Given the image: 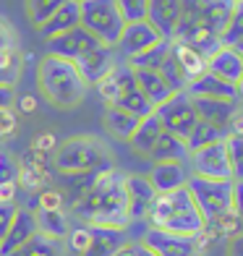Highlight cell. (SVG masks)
Segmentation results:
<instances>
[{"instance_id": "obj_44", "label": "cell", "mask_w": 243, "mask_h": 256, "mask_svg": "<svg viewBox=\"0 0 243 256\" xmlns=\"http://www.w3.org/2000/svg\"><path fill=\"white\" fill-rule=\"evenodd\" d=\"M233 214L243 222V180H233Z\"/></svg>"}, {"instance_id": "obj_38", "label": "cell", "mask_w": 243, "mask_h": 256, "mask_svg": "<svg viewBox=\"0 0 243 256\" xmlns=\"http://www.w3.org/2000/svg\"><path fill=\"white\" fill-rule=\"evenodd\" d=\"M225 149L230 162V176H233V180H243V138L225 136Z\"/></svg>"}, {"instance_id": "obj_16", "label": "cell", "mask_w": 243, "mask_h": 256, "mask_svg": "<svg viewBox=\"0 0 243 256\" xmlns=\"http://www.w3.org/2000/svg\"><path fill=\"white\" fill-rule=\"evenodd\" d=\"M191 178V168L188 162H154L152 172H149V180H152L157 194H168L183 188Z\"/></svg>"}, {"instance_id": "obj_51", "label": "cell", "mask_w": 243, "mask_h": 256, "mask_svg": "<svg viewBox=\"0 0 243 256\" xmlns=\"http://www.w3.org/2000/svg\"><path fill=\"white\" fill-rule=\"evenodd\" d=\"M238 104H240V108H243V100H240V102H238Z\"/></svg>"}, {"instance_id": "obj_1", "label": "cell", "mask_w": 243, "mask_h": 256, "mask_svg": "<svg viewBox=\"0 0 243 256\" xmlns=\"http://www.w3.org/2000/svg\"><path fill=\"white\" fill-rule=\"evenodd\" d=\"M74 212L86 225L100 228H128V214H126V191H123V176L118 170H105L89 183V188L74 202Z\"/></svg>"}, {"instance_id": "obj_4", "label": "cell", "mask_w": 243, "mask_h": 256, "mask_svg": "<svg viewBox=\"0 0 243 256\" xmlns=\"http://www.w3.org/2000/svg\"><path fill=\"white\" fill-rule=\"evenodd\" d=\"M55 168L68 178L112 170V154L97 136H71L55 146Z\"/></svg>"}, {"instance_id": "obj_19", "label": "cell", "mask_w": 243, "mask_h": 256, "mask_svg": "<svg viewBox=\"0 0 243 256\" xmlns=\"http://www.w3.org/2000/svg\"><path fill=\"white\" fill-rule=\"evenodd\" d=\"M180 8H183V0H149L146 21L165 40H172L176 26H178V21H180Z\"/></svg>"}, {"instance_id": "obj_28", "label": "cell", "mask_w": 243, "mask_h": 256, "mask_svg": "<svg viewBox=\"0 0 243 256\" xmlns=\"http://www.w3.org/2000/svg\"><path fill=\"white\" fill-rule=\"evenodd\" d=\"M170 48H172V42L170 40H160L157 44H152L149 50L144 52H138L134 58H128V63L134 71H160V66L168 60V55H170Z\"/></svg>"}, {"instance_id": "obj_35", "label": "cell", "mask_w": 243, "mask_h": 256, "mask_svg": "<svg viewBox=\"0 0 243 256\" xmlns=\"http://www.w3.org/2000/svg\"><path fill=\"white\" fill-rule=\"evenodd\" d=\"M63 3H66V0H24L26 16H29V21H32V24L37 26V29L52 16Z\"/></svg>"}, {"instance_id": "obj_30", "label": "cell", "mask_w": 243, "mask_h": 256, "mask_svg": "<svg viewBox=\"0 0 243 256\" xmlns=\"http://www.w3.org/2000/svg\"><path fill=\"white\" fill-rule=\"evenodd\" d=\"M8 256H66V251H63L60 240H52L48 236H42V232H37V236H32L24 246H18Z\"/></svg>"}, {"instance_id": "obj_7", "label": "cell", "mask_w": 243, "mask_h": 256, "mask_svg": "<svg viewBox=\"0 0 243 256\" xmlns=\"http://www.w3.org/2000/svg\"><path fill=\"white\" fill-rule=\"evenodd\" d=\"M142 246L152 251V256H204L206 240L191 238V236H178V232H168L160 228H149L142 236Z\"/></svg>"}, {"instance_id": "obj_53", "label": "cell", "mask_w": 243, "mask_h": 256, "mask_svg": "<svg viewBox=\"0 0 243 256\" xmlns=\"http://www.w3.org/2000/svg\"><path fill=\"white\" fill-rule=\"evenodd\" d=\"M0 243H3V240H0Z\"/></svg>"}, {"instance_id": "obj_11", "label": "cell", "mask_w": 243, "mask_h": 256, "mask_svg": "<svg viewBox=\"0 0 243 256\" xmlns=\"http://www.w3.org/2000/svg\"><path fill=\"white\" fill-rule=\"evenodd\" d=\"M44 44H48V55H55V58H63V60L76 63L78 58H84L89 50H94L102 42L97 37H92L84 26H76V29H68L63 34H58V37H52V40H44Z\"/></svg>"}, {"instance_id": "obj_46", "label": "cell", "mask_w": 243, "mask_h": 256, "mask_svg": "<svg viewBox=\"0 0 243 256\" xmlns=\"http://www.w3.org/2000/svg\"><path fill=\"white\" fill-rule=\"evenodd\" d=\"M16 89L14 86H0V110H14Z\"/></svg>"}, {"instance_id": "obj_25", "label": "cell", "mask_w": 243, "mask_h": 256, "mask_svg": "<svg viewBox=\"0 0 243 256\" xmlns=\"http://www.w3.org/2000/svg\"><path fill=\"white\" fill-rule=\"evenodd\" d=\"M188 157H191V152H188L186 142L168 134V131L157 138V144L149 152V160L152 162H188Z\"/></svg>"}, {"instance_id": "obj_21", "label": "cell", "mask_w": 243, "mask_h": 256, "mask_svg": "<svg viewBox=\"0 0 243 256\" xmlns=\"http://www.w3.org/2000/svg\"><path fill=\"white\" fill-rule=\"evenodd\" d=\"M233 8H236V0H206L199 16V26L212 32L220 40V34L225 32L230 16H233Z\"/></svg>"}, {"instance_id": "obj_36", "label": "cell", "mask_w": 243, "mask_h": 256, "mask_svg": "<svg viewBox=\"0 0 243 256\" xmlns=\"http://www.w3.org/2000/svg\"><path fill=\"white\" fill-rule=\"evenodd\" d=\"M160 76L165 78V84L172 89V92H186L188 86V78L183 76L180 71V66L176 63V58H172V48H170V55H168V60L160 66Z\"/></svg>"}, {"instance_id": "obj_8", "label": "cell", "mask_w": 243, "mask_h": 256, "mask_svg": "<svg viewBox=\"0 0 243 256\" xmlns=\"http://www.w3.org/2000/svg\"><path fill=\"white\" fill-rule=\"evenodd\" d=\"M154 112H157L162 128H165L168 134L183 138V142L188 138L196 120H199V115H196V110H194V102H191V97L186 94V92H176V94H172L168 102H162Z\"/></svg>"}, {"instance_id": "obj_40", "label": "cell", "mask_w": 243, "mask_h": 256, "mask_svg": "<svg viewBox=\"0 0 243 256\" xmlns=\"http://www.w3.org/2000/svg\"><path fill=\"white\" fill-rule=\"evenodd\" d=\"M16 212H18V204L16 202H0V240L6 238V232H8L10 222H14Z\"/></svg>"}, {"instance_id": "obj_12", "label": "cell", "mask_w": 243, "mask_h": 256, "mask_svg": "<svg viewBox=\"0 0 243 256\" xmlns=\"http://www.w3.org/2000/svg\"><path fill=\"white\" fill-rule=\"evenodd\" d=\"M118 55H115V48H110V44H97L94 50H89L84 58H78L76 60V68L81 78L86 81L89 86L100 84L102 78H105L115 66H118Z\"/></svg>"}, {"instance_id": "obj_18", "label": "cell", "mask_w": 243, "mask_h": 256, "mask_svg": "<svg viewBox=\"0 0 243 256\" xmlns=\"http://www.w3.org/2000/svg\"><path fill=\"white\" fill-rule=\"evenodd\" d=\"M37 232H40V230H37V220H34V209H21V206H18L14 222H10L3 243H0V256L14 254L18 246H24V243H26L32 236H37Z\"/></svg>"}, {"instance_id": "obj_23", "label": "cell", "mask_w": 243, "mask_h": 256, "mask_svg": "<svg viewBox=\"0 0 243 256\" xmlns=\"http://www.w3.org/2000/svg\"><path fill=\"white\" fill-rule=\"evenodd\" d=\"M34 220H37V230L52 240H63L71 232L66 209H34Z\"/></svg>"}, {"instance_id": "obj_47", "label": "cell", "mask_w": 243, "mask_h": 256, "mask_svg": "<svg viewBox=\"0 0 243 256\" xmlns=\"http://www.w3.org/2000/svg\"><path fill=\"white\" fill-rule=\"evenodd\" d=\"M228 256H243V232L228 240Z\"/></svg>"}, {"instance_id": "obj_42", "label": "cell", "mask_w": 243, "mask_h": 256, "mask_svg": "<svg viewBox=\"0 0 243 256\" xmlns=\"http://www.w3.org/2000/svg\"><path fill=\"white\" fill-rule=\"evenodd\" d=\"M16 115L14 110H0V138H6V136H14L16 134Z\"/></svg>"}, {"instance_id": "obj_9", "label": "cell", "mask_w": 243, "mask_h": 256, "mask_svg": "<svg viewBox=\"0 0 243 256\" xmlns=\"http://www.w3.org/2000/svg\"><path fill=\"white\" fill-rule=\"evenodd\" d=\"M188 168H191V176L214 178V180H233L225 142H214L210 146H202V149H196V152H191Z\"/></svg>"}, {"instance_id": "obj_13", "label": "cell", "mask_w": 243, "mask_h": 256, "mask_svg": "<svg viewBox=\"0 0 243 256\" xmlns=\"http://www.w3.org/2000/svg\"><path fill=\"white\" fill-rule=\"evenodd\" d=\"M160 40H165L162 34L149 24V21H136V24H126L120 37H118V44H115V50H120L123 58L128 60V58L138 55L149 50L152 44H157Z\"/></svg>"}, {"instance_id": "obj_6", "label": "cell", "mask_w": 243, "mask_h": 256, "mask_svg": "<svg viewBox=\"0 0 243 256\" xmlns=\"http://www.w3.org/2000/svg\"><path fill=\"white\" fill-rule=\"evenodd\" d=\"M186 188L194 196V202H196V206H199V212L206 222L214 217L233 212V180H214V178L191 176Z\"/></svg>"}, {"instance_id": "obj_52", "label": "cell", "mask_w": 243, "mask_h": 256, "mask_svg": "<svg viewBox=\"0 0 243 256\" xmlns=\"http://www.w3.org/2000/svg\"><path fill=\"white\" fill-rule=\"evenodd\" d=\"M76 3H81V0H76Z\"/></svg>"}, {"instance_id": "obj_48", "label": "cell", "mask_w": 243, "mask_h": 256, "mask_svg": "<svg viewBox=\"0 0 243 256\" xmlns=\"http://www.w3.org/2000/svg\"><path fill=\"white\" fill-rule=\"evenodd\" d=\"M34 146H37V149H52V146H58V144H55V136H52V134H42V136H37Z\"/></svg>"}, {"instance_id": "obj_32", "label": "cell", "mask_w": 243, "mask_h": 256, "mask_svg": "<svg viewBox=\"0 0 243 256\" xmlns=\"http://www.w3.org/2000/svg\"><path fill=\"white\" fill-rule=\"evenodd\" d=\"M110 108H120L126 112H131L136 115V118H146L149 112H154V108L149 104V100L138 92V86H131V89H126L123 94L115 100V104H110Z\"/></svg>"}, {"instance_id": "obj_29", "label": "cell", "mask_w": 243, "mask_h": 256, "mask_svg": "<svg viewBox=\"0 0 243 256\" xmlns=\"http://www.w3.org/2000/svg\"><path fill=\"white\" fill-rule=\"evenodd\" d=\"M172 58H176V63L180 66V71L183 76L188 78V84L196 78V76H202L206 71V58L199 55L196 50H191L188 44H180V42H172Z\"/></svg>"}, {"instance_id": "obj_15", "label": "cell", "mask_w": 243, "mask_h": 256, "mask_svg": "<svg viewBox=\"0 0 243 256\" xmlns=\"http://www.w3.org/2000/svg\"><path fill=\"white\" fill-rule=\"evenodd\" d=\"M206 71L214 74L217 78L228 81V84H240L243 78V52H238L236 48L220 44V48L206 58Z\"/></svg>"}, {"instance_id": "obj_34", "label": "cell", "mask_w": 243, "mask_h": 256, "mask_svg": "<svg viewBox=\"0 0 243 256\" xmlns=\"http://www.w3.org/2000/svg\"><path fill=\"white\" fill-rule=\"evenodd\" d=\"M243 42V0H236L233 16H230L225 32L220 34V44H228V48H238Z\"/></svg>"}, {"instance_id": "obj_37", "label": "cell", "mask_w": 243, "mask_h": 256, "mask_svg": "<svg viewBox=\"0 0 243 256\" xmlns=\"http://www.w3.org/2000/svg\"><path fill=\"white\" fill-rule=\"evenodd\" d=\"M118 14L123 24H136V21H146L149 14V0H115Z\"/></svg>"}, {"instance_id": "obj_26", "label": "cell", "mask_w": 243, "mask_h": 256, "mask_svg": "<svg viewBox=\"0 0 243 256\" xmlns=\"http://www.w3.org/2000/svg\"><path fill=\"white\" fill-rule=\"evenodd\" d=\"M191 102H194V110L199 115V120L214 123L220 128H225L228 120L233 118V112L238 110V102H217V100H191Z\"/></svg>"}, {"instance_id": "obj_2", "label": "cell", "mask_w": 243, "mask_h": 256, "mask_svg": "<svg viewBox=\"0 0 243 256\" xmlns=\"http://www.w3.org/2000/svg\"><path fill=\"white\" fill-rule=\"evenodd\" d=\"M37 86L42 97L60 110H74L84 102L89 84L81 78L76 63L55 55H44L37 66Z\"/></svg>"}, {"instance_id": "obj_10", "label": "cell", "mask_w": 243, "mask_h": 256, "mask_svg": "<svg viewBox=\"0 0 243 256\" xmlns=\"http://www.w3.org/2000/svg\"><path fill=\"white\" fill-rule=\"evenodd\" d=\"M126 191V214L128 222H142L152 212V204L157 199V191L146 176H123Z\"/></svg>"}, {"instance_id": "obj_43", "label": "cell", "mask_w": 243, "mask_h": 256, "mask_svg": "<svg viewBox=\"0 0 243 256\" xmlns=\"http://www.w3.org/2000/svg\"><path fill=\"white\" fill-rule=\"evenodd\" d=\"M37 209H63V194H58V191H42L40 196V206Z\"/></svg>"}, {"instance_id": "obj_39", "label": "cell", "mask_w": 243, "mask_h": 256, "mask_svg": "<svg viewBox=\"0 0 243 256\" xmlns=\"http://www.w3.org/2000/svg\"><path fill=\"white\" fill-rule=\"evenodd\" d=\"M16 180H18L16 160L0 152V186H16Z\"/></svg>"}, {"instance_id": "obj_45", "label": "cell", "mask_w": 243, "mask_h": 256, "mask_svg": "<svg viewBox=\"0 0 243 256\" xmlns=\"http://www.w3.org/2000/svg\"><path fill=\"white\" fill-rule=\"evenodd\" d=\"M8 48H16V37H14V29H10L6 21H0V52L8 50Z\"/></svg>"}, {"instance_id": "obj_41", "label": "cell", "mask_w": 243, "mask_h": 256, "mask_svg": "<svg viewBox=\"0 0 243 256\" xmlns=\"http://www.w3.org/2000/svg\"><path fill=\"white\" fill-rule=\"evenodd\" d=\"M68 246H71L74 251H78V254H84L86 246H89V225L68 232Z\"/></svg>"}, {"instance_id": "obj_31", "label": "cell", "mask_w": 243, "mask_h": 256, "mask_svg": "<svg viewBox=\"0 0 243 256\" xmlns=\"http://www.w3.org/2000/svg\"><path fill=\"white\" fill-rule=\"evenodd\" d=\"M225 128H220L214 123H206V120H196L194 126V131L188 134L186 138V146H188V152H196V149H202V146H210L214 142H225Z\"/></svg>"}, {"instance_id": "obj_14", "label": "cell", "mask_w": 243, "mask_h": 256, "mask_svg": "<svg viewBox=\"0 0 243 256\" xmlns=\"http://www.w3.org/2000/svg\"><path fill=\"white\" fill-rule=\"evenodd\" d=\"M186 94L191 100H217V102H240L238 86L228 84V81L217 78L214 74L204 71L202 76H196L191 84L186 86Z\"/></svg>"}, {"instance_id": "obj_17", "label": "cell", "mask_w": 243, "mask_h": 256, "mask_svg": "<svg viewBox=\"0 0 243 256\" xmlns=\"http://www.w3.org/2000/svg\"><path fill=\"white\" fill-rule=\"evenodd\" d=\"M126 243H128L126 230L89 225V246H86V251L81 256H115Z\"/></svg>"}, {"instance_id": "obj_50", "label": "cell", "mask_w": 243, "mask_h": 256, "mask_svg": "<svg viewBox=\"0 0 243 256\" xmlns=\"http://www.w3.org/2000/svg\"><path fill=\"white\" fill-rule=\"evenodd\" d=\"M236 50H238V52H243V42H240V44H238V48H236Z\"/></svg>"}, {"instance_id": "obj_20", "label": "cell", "mask_w": 243, "mask_h": 256, "mask_svg": "<svg viewBox=\"0 0 243 256\" xmlns=\"http://www.w3.org/2000/svg\"><path fill=\"white\" fill-rule=\"evenodd\" d=\"M76 26H81L78 3H76V0H66V3L58 8L37 32H40L42 40H52V37H58V34H63V32H68V29H76Z\"/></svg>"}, {"instance_id": "obj_3", "label": "cell", "mask_w": 243, "mask_h": 256, "mask_svg": "<svg viewBox=\"0 0 243 256\" xmlns=\"http://www.w3.org/2000/svg\"><path fill=\"white\" fill-rule=\"evenodd\" d=\"M146 220H149V228H160V230L191 236V238H199L206 225V220L202 217L199 206H196L186 186L168 194H157Z\"/></svg>"}, {"instance_id": "obj_24", "label": "cell", "mask_w": 243, "mask_h": 256, "mask_svg": "<svg viewBox=\"0 0 243 256\" xmlns=\"http://www.w3.org/2000/svg\"><path fill=\"white\" fill-rule=\"evenodd\" d=\"M162 134H165V128H162L157 112H149L146 118L138 120L136 131H134V136H131V146L136 149L138 154H146V157H149L152 146L157 144V138H160Z\"/></svg>"}, {"instance_id": "obj_5", "label": "cell", "mask_w": 243, "mask_h": 256, "mask_svg": "<svg viewBox=\"0 0 243 256\" xmlns=\"http://www.w3.org/2000/svg\"><path fill=\"white\" fill-rule=\"evenodd\" d=\"M78 18L92 37H97L102 44L115 48L123 32V18L118 14L115 0H81L78 3Z\"/></svg>"}, {"instance_id": "obj_49", "label": "cell", "mask_w": 243, "mask_h": 256, "mask_svg": "<svg viewBox=\"0 0 243 256\" xmlns=\"http://www.w3.org/2000/svg\"><path fill=\"white\" fill-rule=\"evenodd\" d=\"M21 110H24V112H34V110H37L34 97H24V100H21Z\"/></svg>"}, {"instance_id": "obj_33", "label": "cell", "mask_w": 243, "mask_h": 256, "mask_svg": "<svg viewBox=\"0 0 243 256\" xmlns=\"http://www.w3.org/2000/svg\"><path fill=\"white\" fill-rule=\"evenodd\" d=\"M21 52L18 48H8L0 52V86H16L21 76Z\"/></svg>"}, {"instance_id": "obj_22", "label": "cell", "mask_w": 243, "mask_h": 256, "mask_svg": "<svg viewBox=\"0 0 243 256\" xmlns=\"http://www.w3.org/2000/svg\"><path fill=\"white\" fill-rule=\"evenodd\" d=\"M134 78H136V86L138 92L149 100V104L157 110L162 102H168L176 92H172L168 84H165V78L160 76V71H134Z\"/></svg>"}, {"instance_id": "obj_27", "label": "cell", "mask_w": 243, "mask_h": 256, "mask_svg": "<svg viewBox=\"0 0 243 256\" xmlns=\"http://www.w3.org/2000/svg\"><path fill=\"white\" fill-rule=\"evenodd\" d=\"M138 120H142V118H136V115L126 112L120 108H108L105 115H102V126H105V131L110 136H115V138H123V142H131Z\"/></svg>"}]
</instances>
